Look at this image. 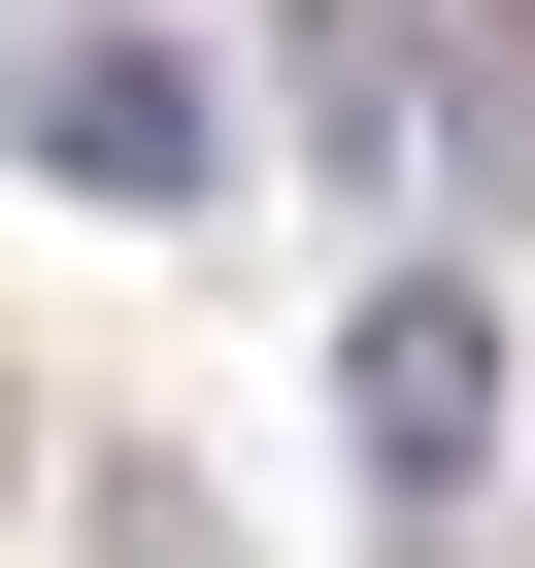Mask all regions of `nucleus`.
<instances>
[{
  "instance_id": "1",
  "label": "nucleus",
  "mask_w": 535,
  "mask_h": 568,
  "mask_svg": "<svg viewBox=\"0 0 535 568\" xmlns=\"http://www.w3.org/2000/svg\"><path fill=\"white\" fill-rule=\"evenodd\" d=\"M0 134H34L68 201H201V168H234V101H201L168 34H101V0H34V34H0Z\"/></svg>"
},
{
  "instance_id": "2",
  "label": "nucleus",
  "mask_w": 535,
  "mask_h": 568,
  "mask_svg": "<svg viewBox=\"0 0 535 568\" xmlns=\"http://www.w3.org/2000/svg\"><path fill=\"white\" fill-rule=\"evenodd\" d=\"M335 435H369L402 501H468V468H502V302H468V267H402V302L335 335Z\"/></svg>"
},
{
  "instance_id": "4",
  "label": "nucleus",
  "mask_w": 535,
  "mask_h": 568,
  "mask_svg": "<svg viewBox=\"0 0 535 568\" xmlns=\"http://www.w3.org/2000/svg\"><path fill=\"white\" fill-rule=\"evenodd\" d=\"M0 501H34V402H0Z\"/></svg>"
},
{
  "instance_id": "3",
  "label": "nucleus",
  "mask_w": 535,
  "mask_h": 568,
  "mask_svg": "<svg viewBox=\"0 0 535 568\" xmlns=\"http://www.w3.org/2000/svg\"><path fill=\"white\" fill-rule=\"evenodd\" d=\"M302 168H335V201L435 168V34H402V0H302Z\"/></svg>"
}]
</instances>
